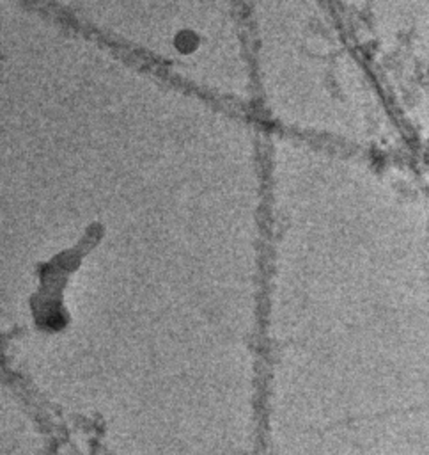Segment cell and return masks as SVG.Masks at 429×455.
I'll return each instance as SVG.
<instances>
[{
	"label": "cell",
	"mask_w": 429,
	"mask_h": 455,
	"mask_svg": "<svg viewBox=\"0 0 429 455\" xmlns=\"http://www.w3.org/2000/svg\"><path fill=\"white\" fill-rule=\"evenodd\" d=\"M176 47L179 48L181 52H192L195 47H197V37L194 34H179L176 39Z\"/></svg>",
	"instance_id": "cell-1"
}]
</instances>
